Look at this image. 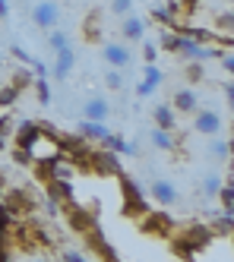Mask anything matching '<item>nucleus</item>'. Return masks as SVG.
I'll return each mask as SVG.
<instances>
[{
	"instance_id": "43",
	"label": "nucleus",
	"mask_w": 234,
	"mask_h": 262,
	"mask_svg": "<svg viewBox=\"0 0 234 262\" xmlns=\"http://www.w3.org/2000/svg\"><path fill=\"white\" fill-rule=\"evenodd\" d=\"M181 7L184 10H193V7H200V0H181Z\"/></svg>"
},
{
	"instance_id": "25",
	"label": "nucleus",
	"mask_w": 234,
	"mask_h": 262,
	"mask_svg": "<svg viewBox=\"0 0 234 262\" xmlns=\"http://www.w3.org/2000/svg\"><path fill=\"white\" fill-rule=\"evenodd\" d=\"M222 183H225V180H222L219 174H209V177L203 180V196H206V199H216V193H219Z\"/></svg>"
},
{
	"instance_id": "47",
	"label": "nucleus",
	"mask_w": 234,
	"mask_h": 262,
	"mask_svg": "<svg viewBox=\"0 0 234 262\" xmlns=\"http://www.w3.org/2000/svg\"><path fill=\"white\" fill-rule=\"evenodd\" d=\"M32 262H45V259H32Z\"/></svg>"
},
{
	"instance_id": "30",
	"label": "nucleus",
	"mask_w": 234,
	"mask_h": 262,
	"mask_svg": "<svg viewBox=\"0 0 234 262\" xmlns=\"http://www.w3.org/2000/svg\"><path fill=\"white\" fill-rule=\"evenodd\" d=\"M35 95H38V104H51V85H48V79H35Z\"/></svg>"
},
{
	"instance_id": "4",
	"label": "nucleus",
	"mask_w": 234,
	"mask_h": 262,
	"mask_svg": "<svg viewBox=\"0 0 234 262\" xmlns=\"http://www.w3.org/2000/svg\"><path fill=\"white\" fill-rule=\"evenodd\" d=\"M0 205H4V209L13 215V218H19V215H29V212H35V196L29 193V190H19V186H7L4 190V199H0Z\"/></svg>"
},
{
	"instance_id": "21",
	"label": "nucleus",
	"mask_w": 234,
	"mask_h": 262,
	"mask_svg": "<svg viewBox=\"0 0 234 262\" xmlns=\"http://www.w3.org/2000/svg\"><path fill=\"white\" fill-rule=\"evenodd\" d=\"M209 155L216 158V161H228L231 158V142L216 136V139H212V145H209Z\"/></svg>"
},
{
	"instance_id": "5",
	"label": "nucleus",
	"mask_w": 234,
	"mask_h": 262,
	"mask_svg": "<svg viewBox=\"0 0 234 262\" xmlns=\"http://www.w3.org/2000/svg\"><path fill=\"white\" fill-rule=\"evenodd\" d=\"M140 231L143 234H155V237H171V231H174V221L165 215V212H143L140 215Z\"/></svg>"
},
{
	"instance_id": "28",
	"label": "nucleus",
	"mask_w": 234,
	"mask_h": 262,
	"mask_svg": "<svg viewBox=\"0 0 234 262\" xmlns=\"http://www.w3.org/2000/svg\"><path fill=\"white\" fill-rule=\"evenodd\" d=\"M29 82H35V76H32L29 70H13V79H10V85H13V89H19V92H23Z\"/></svg>"
},
{
	"instance_id": "26",
	"label": "nucleus",
	"mask_w": 234,
	"mask_h": 262,
	"mask_svg": "<svg viewBox=\"0 0 234 262\" xmlns=\"http://www.w3.org/2000/svg\"><path fill=\"white\" fill-rule=\"evenodd\" d=\"M102 145L108 148V152H114V155H124V148H127V142L117 136V133H108V136L102 139Z\"/></svg>"
},
{
	"instance_id": "48",
	"label": "nucleus",
	"mask_w": 234,
	"mask_h": 262,
	"mask_svg": "<svg viewBox=\"0 0 234 262\" xmlns=\"http://www.w3.org/2000/svg\"><path fill=\"white\" fill-rule=\"evenodd\" d=\"M0 85H4V79H0Z\"/></svg>"
},
{
	"instance_id": "11",
	"label": "nucleus",
	"mask_w": 234,
	"mask_h": 262,
	"mask_svg": "<svg viewBox=\"0 0 234 262\" xmlns=\"http://www.w3.org/2000/svg\"><path fill=\"white\" fill-rule=\"evenodd\" d=\"M181 10H184L181 0H168L165 7H155V10H152V19L162 23L165 29H174V26H178V13H181Z\"/></svg>"
},
{
	"instance_id": "16",
	"label": "nucleus",
	"mask_w": 234,
	"mask_h": 262,
	"mask_svg": "<svg viewBox=\"0 0 234 262\" xmlns=\"http://www.w3.org/2000/svg\"><path fill=\"white\" fill-rule=\"evenodd\" d=\"M76 133H80L86 142H102V139L111 133V129H108L105 123H99V120H83L80 126H76Z\"/></svg>"
},
{
	"instance_id": "17",
	"label": "nucleus",
	"mask_w": 234,
	"mask_h": 262,
	"mask_svg": "<svg viewBox=\"0 0 234 262\" xmlns=\"http://www.w3.org/2000/svg\"><path fill=\"white\" fill-rule=\"evenodd\" d=\"M152 120H155V126H159V129H168V133L178 129V117H174V107L171 104H155Z\"/></svg>"
},
{
	"instance_id": "1",
	"label": "nucleus",
	"mask_w": 234,
	"mask_h": 262,
	"mask_svg": "<svg viewBox=\"0 0 234 262\" xmlns=\"http://www.w3.org/2000/svg\"><path fill=\"white\" fill-rule=\"evenodd\" d=\"M212 237H216V234H212V228H206V224H187V228L181 231V237L171 243V247H174V256L190 262L200 250H206V247H209Z\"/></svg>"
},
{
	"instance_id": "22",
	"label": "nucleus",
	"mask_w": 234,
	"mask_h": 262,
	"mask_svg": "<svg viewBox=\"0 0 234 262\" xmlns=\"http://www.w3.org/2000/svg\"><path fill=\"white\" fill-rule=\"evenodd\" d=\"M48 48H51V51L70 48V35H67L64 29H51V32H48Z\"/></svg>"
},
{
	"instance_id": "31",
	"label": "nucleus",
	"mask_w": 234,
	"mask_h": 262,
	"mask_svg": "<svg viewBox=\"0 0 234 262\" xmlns=\"http://www.w3.org/2000/svg\"><path fill=\"white\" fill-rule=\"evenodd\" d=\"M105 85H108L111 92H121V89H124V73H121V70H108Z\"/></svg>"
},
{
	"instance_id": "33",
	"label": "nucleus",
	"mask_w": 234,
	"mask_h": 262,
	"mask_svg": "<svg viewBox=\"0 0 234 262\" xmlns=\"http://www.w3.org/2000/svg\"><path fill=\"white\" fill-rule=\"evenodd\" d=\"M111 13L114 16H130L133 13V0H111Z\"/></svg>"
},
{
	"instance_id": "7",
	"label": "nucleus",
	"mask_w": 234,
	"mask_h": 262,
	"mask_svg": "<svg viewBox=\"0 0 234 262\" xmlns=\"http://www.w3.org/2000/svg\"><path fill=\"white\" fill-rule=\"evenodd\" d=\"M32 23L42 32L57 29V23H61V7H57L54 0H42V4H35L32 7Z\"/></svg>"
},
{
	"instance_id": "45",
	"label": "nucleus",
	"mask_w": 234,
	"mask_h": 262,
	"mask_svg": "<svg viewBox=\"0 0 234 262\" xmlns=\"http://www.w3.org/2000/svg\"><path fill=\"white\" fill-rule=\"evenodd\" d=\"M4 190H7V180H4V177H0V196H4Z\"/></svg>"
},
{
	"instance_id": "12",
	"label": "nucleus",
	"mask_w": 234,
	"mask_h": 262,
	"mask_svg": "<svg viewBox=\"0 0 234 262\" xmlns=\"http://www.w3.org/2000/svg\"><path fill=\"white\" fill-rule=\"evenodd\" d=\"M121 32H124L127 41H143V35H146V19H143V16H136V13H130V16H124Z\"/></svg>"
},
{
	"instance_id": "46",
	"label": "nucleus",
	"mask_w": 234,
	"mask_h": 262,
	"mask_svg": "<svg viewBox=\"0 0 234 262\" xmlns=\"http://www.w3.org/2000/svg\"><path fill=\"white\" fill-rule=\"evenodd\" d=\"M4 148H7V136H0V152H4Z\"/></svg>"
},
{
	"instance_id": "42",
	"label": "nucleus",
	"mask_w": 234,
	"mask_h": 262,
	"mask_svg": "<svg viewBox=\"0 0 234 262\" xmlns=\"http://www.w3.org/2000/svg\"><path fill=\"white\" fill-rule=\"evenodd\" d=\"M10 19V0H0V23Z\"/></svg>"
},
{
	"instance_id": "3",
	"label": "nucleus",
	"mask_w": 234,
	"mask_h": 262,
	"mask_svg": "<svg viewBox=\"0 0 234 262\" xmlns=\"http://www.w3.org/2000/svg\"><path fill=\"white\" fill-rule=\"evenodd\" d=\"M117 180H121V193H124V212L140 218L149 209V205H146V193L140 190V183H136L133 177H127V174H121Z\"/></svg>"
},
{
	"instance_id": "13",
	"label": "nucleus",
	"mask_w": 234,
	"mask_h": 262,
	"mask_svg": "<svg viewBox=\"0 0 234 262\" xmlns=\"http://www.w3.org/2000/svg\"><path fill=\"white\" fill-rule=\"evenodd\" d=\"M149 193H152V199L159 202V205H178V199H181L178 190H174L168 180H152V190Z\"/></svg>"
},
{
	"instance_id": "34",
	"label": "nucleus",
	"mask_w": 234,
	"mask_h": 262,
	"mask_svg": "<svg viewBox=\"0 0 234 262\" xmlns=\"http://www.w3.org/2000/svg\"><path fill=\"white\" fill-rule=\"evenodd\" d=\"M222 70H225V76H231V73H234V54L231 51H222Z\"/></svg>"
},
{
	"instance_id": "41",
	"label": "nucleus",
	"mask_w": 234,
	"mask_h": 262,
	"mask_svg": "<svg viewBox=\"0 0 234 262\" xmlns=\"http://www.w3.org/2000/svg\"><path fill=\"white\" fill-rule=\"evenodd\" d=\"M61 262H89V259H86L83 253H73V250H67V253L61 256Z\"/></svg>"
},
{
	"instance_id": "40",
	"label": "nucleus",
	"mask_w": 234,
	"mask_h": 262,
	"mask_svg": "<svg viewBox=\"0 0 234 262\" xmlns=\"http://www.w3.org/2000/svg\"><path fill=\"white\" fill-rule=\"evenodd\" d=\"M10 133H13V117L4 114V117H0V136H10Z\"/></svg>"
},
{
	"instance_id": "27",
	"label": "nucleus",
	"mask_w": 234,
	"mask_h": 262,
	"mask_svg": "<svg viewBox=\"0 0 234 262\" xmlns=\"http://www.w3.org/2000/svg\"><path fill=\"white\" fill-rule=\"evenodd\" d=\"M16 98H19V89H13V85H0V111H4V107H13Z\"/></svg>"
},
{
	"instance_id": "23",
	"label": "nucleus",
	"mask_w": 234,
	"mask_h": 262,
	"mask_svg": "<svg viewBox=\"0 0 234 262\" xmlns=\"http://www.w3.org/2000/svg\"><path fill=\"white\" fill-rule=\"evenodd\" d=\"M143 82H149L152 89H159V85L165 82V73L155 67V63H146V70H143Z\"/></svg>"
},
{
	"instance_id": "20",
	"label": "nucleus",
	"mask_w": 234,
	"mask_h": 262,
	"mask_svg": "<svg viewBox=\"0 0 234 262\" xmlns=\"http://www.w3.org/2000/svg\"><path fill=\"white\" fill-rule=\"evenodd\" d=\"M219 205H222V212H234V186H231V180H225L222 186H219Z\"/></svg>"
},
{
	"instance_id": "32",
	"label": "nucleus",
	"mask_w": 234,
	"mask_h": 262,
	"mask_svg": "<svg viewBox=\"0 0 234 262\" xmlns=\"http://www.w3.org/2000/svg\"><path fill=\"white\" fill-rule=\"evenodd\" d=\"M184 76H187L190 82H203V79H206L203 63H200V60H190V67H187V73H184Z\"/></svg>"
},
{
	"instance_id": "9",
	"label": "nucleus",
	"mask_w": 234,
	"mask_h": 262,
	"mask_svg": "<svg viewBox=\"0 0 234 262\" xmlns=\"http://www.w3.org/2000/svg\"><path fill=\"white\" fill-rule=\"evenodd\" d=\"M13 136H16V148H26V152L32 155V145L38 142V136H42V126H38L35 120H23L19 129H13Z\"/></svg>"
},
{
	"instance_id": "15",
	"label": "nucleus",
	"mask_w": 234,
	"mask_h": 262,
	"mask_svg": "<svg viewBox=\"0 0 234 262\" xmlns=\"http://www.w3.org/2000/svg\"><path fill=\"white\" fill-rule=\"evenodd\" d=\"M83 114H86V120H99V123H105V120L111 117V104H108L105 98H89V101L83 104Z\"/></svg>"
},
{
	"instance_id": "14",
	"label": "nucleus",
	"mask_w": 234,
	"mask_h": 262,
	"mask_svg": "<svg viewBox=\"0 0 234 262\" xmlns=\"http://www.w3.org/2000/svg\"><path fill=\"white\" fill-rule=\"evenodd\" d=\"M171 107L174 111H184V114H193V111L200 107L197 92H193V89H178V92H174V98H171Z\"/></svg>"
},
{
	"instance_id": "2",
	"label": "nucleus",
	"mask_w": 234,
	"mask_h": 262,
	"mask_svg": "<svg viewBox=\"0 0 234 262\" xmlns=\"http://www.w3.org/2000/svg\"><path fill=\"white\" fill-rule=\"evenodd\" d=\"M80 167H86V171L92 174H102V177H121V158H117L114 152H108V148H89V155L80 161Z\"/></svg>"
},
{
	"instance_id": "36",
	"label": "nucleus",
	"mask_w": 234,
	"mask_h": 262,
	"mask_svg": "<svg viewBox=\"0 0 234 262\" xmlns=\"http://www.w3.org/2000/svg\"><path fill=\"white\" fill-rule=\"evenodd\" d=\"M143 57H146V63H155V60H159V45H146Z\"/></svg>"
},
{
	"instance_id": "39",
	"label": "nucleus",
	"mask_w": 234,
	"mask_h": 262,
	"mask_svg": "<svg viewBox=\"0 0 234 262\" xmlns=\"http://www.w3.org/2000/svg\"><path fill=\"white\" fill-rule=\"evenodd\" d=\"M136 95H140V98H149V95H155V89H152L149 82L140 79V82H136Z\"/></svg>"
},
{
	"instance_id": "29",
	"label": "nucleus",
	"mask_w": 234,
	"mask_h": 262,
	"mask_svg": "<svg viewBox=\"0 0 234 262\" xmlns=\"http://www.w3.org/2000/svg\"><path fill=\"white\" fill-rule=\"evenodd\" d=\"M216 26H219L222 35H231V29H234V13H231V10H222V13L216 16Z\"/></svg>"
},
{
	"instance_id": "35",
	"label": "nucleus",
	"mask_w": 234,
	"mask_h": 262,
	"mask_svg": "<svg viewBox=\"0 0 234 262\" xmlns=\"http://www.w3.org/2000/svg\"><path fill=\"white\" fill-rule=\"evenodd\" d=\"M13 161H16V164H32V155L26 152V148H16V145H13Z\"/></svg>"
},
{
	"instance_id": "8",
	"label": "nucleus",
	"mask_w": 234,
	"mask_h": 262,
	"mask_svg": "<svg viewBox=\"0 0 234 262\" xmlns=\"http://www.w3.org/2000/svg\"><path fill=\"white\" fill-rule=\"evenodd\" d=\"M73 67H76V54H73V48H61V51H54V67H48V70H51L48 76L64 82V79L70 76Z\"/></svg>"
},
{
	"instance_id": "24",
	"label": "nucleus",
	"mask_w": 234,
	"mask_h": 262,
	"mask_svg": "<svg viewBox=\"0 0 234 262\" xmlns=\"http://www.w3.org/2000/svg\"><path fill=\"white\" fill-rule=\"evenodd\" d=\"M181 48V35L178 32H162V51L165 54H178Z\"/></svg>"
},
{
	"instance_id": "10",
	"label": "nucleus",
	"mask_w": 234,
	"mask_h": 262,
	"mask_svg": "<svg viewBox=\"0 0 234 262\" xmlns=\"http://www.w3.org/2000/svg\"><path fill=\"white\" fill-rule=\"evenodd\" d=\"M102 57L111 63V70H124V67H130V60H133V54H130V48L127 45H105L102 48Z\"/></svg>"
},
{
	"instance_id": "37",
	"label": "nucleus",
	"mask_w": 234,
	"mask_h": 262,
	"mask_svg": "<svg viewBox=\"0 0 234 262\" xmlns=\"http://www.w3.org/2000/svg\"><path fill=\"white\" fill-rule=\"evenodd\" d=\"M222 95H225V101H228V107H231V104H234V82H231V79L222 82Z\"/></svg>"
},
{
	"instance_id": "19",
	"label": "nucleus",
	"mask_w": 234,
	"mask_h": 262,
	"mask_svg": "<svg viewBox=\"0 0 234 262\" xmlns=\"http://www.w3.org/2000/svg\"><path fill=\"white\" fill-rule=\"evenodd\" d=\"M152 145L155 148H165V152H174L178 148V142H174V133H168V129H152Z\"/></svg>"
},
{
	"instance_id": "38",
	"label": "nucleus",
	"mask_w": 234,
	"mask_h": 262,
	"mask_svg": "<svg viewBox=\"0 0 234 262\" xmlns=\"http://www.w3.org/2000/svg\"><path fill=\"white\" fill-rule=\"evenodd\" d=\"M10 54H13V57H16L19 63H32V54H26V51L19 48V45H13V51H10Z\"/></svg>"
},
{
	"instance_id": "18",
	"label": "nucleus",
	"mask_w": 234,
	"mask_h": 262,
	"mask_svg": "<svg viewBox=\"0 0 234 262\" xmlns=\"http://www.w3.org/2000/svg\"><path fill=\"white\" fill-rule=\"evenodd\" d=\"M231 231H234V218H231V212H216V221H212V234L231 237Z\"/></svg>"
},
{
	"instance_id": "6",
	"label": "nucleus",
	"mask_w": 234,
	"mask_h": 262,
	"mask_svg": "<svg viewBox=\"0 0 234 262\" xmlns=\"http://www.w3.org/2000/svg\"><path fill=\"white\" fill-rule=\"evenodd\" d=\"M193 129L200 136H219L222 133V114L212 107H197L193 111Z\"/></svg>"
},
{
	"instance_id": "44",
	"label": "nucleus",
	"mask_w": 234,
	"mask_h": 262,
	"mask_svg": "<svg viewBox=\"0 0 234 262\" xmlns=\"http://www.w3.org/2000/svg\"><path fill=\"white\" fill-rule=\"evenodd\" d=\"M0 262H10V253L7 250H0Z\"/></svg>"
}]
</instances>
